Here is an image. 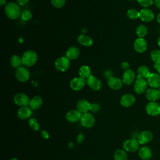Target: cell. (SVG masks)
<instances>
[{"label":"cell","mask_w":160,"mask_h":160,"mask_svg":"<svg viewBox=\"0 0 160 160\" xmlns=\"http://www.w3.org/2000/svg\"><path fill=\"white\" fill-rule=\"evenodd\" d=\"M127 16L131 19H136L139 18V12L135 9H129L127 12Z\"/></svg>","instance_id":"obj_33"},{"label":"cell","mask_w":160,"mask_h":160,"mask_svg":"<svg viewBox=\"0 0 160 160\" xmlns=\"http://www.w3.org/2000/svg\"><path fill=\"white\" fill-rule=\"evenodd\" d=\"M80 121L83 127L86 128H91L93 127L95 124V118L91 113L86 112L82 114Z\"/></svg>","instance_id":"obj_6"},{"label":"cell","mask_w":160,"mask_h":160,"mask_svg":"<svg viewBox=\"0 0 160 160\" xmlns=\"http://www.w3.org/2000/svg\"><path fill=\"white\" fill-rule=\"evenodd\" d=\"M14 102L20 107L27 106L29 102V98L23 93H18L13 98Z\"/></svg>","instance_id":"obj_10"},{"label":"cell","mask_w":160,"mask_h":160,"mask_svg":"<svg viewBox=\"0 0 160 160\" xmlns=\"http://www.w3.org/2000/svg\"><path fill=\"white\" fill-rule=\"evenodd\" d=\"M138 155L142 160H149L152 157V151L148 146H142L139 149Z\"/></svg>","instance_id":"obj_22"},{"label":"cell","mask_w":160,"mask_h":160,"mask_svg":"<svg viewBox=\"0 0 160 160\" xmlns=\"http://www.w3.org/2000/svg\"><path fill=\"white\" fill-rule=\"evenodd\" d=\"M6 2V0H0V5L1 6H4Z\"/></svg>","instance_id":"obj_45"},{"label":"cell","mask_w":160,"mask_h":160,"mask_svg":"<svg viewBox=\"0 0 160 160\" xmlns=\"http://www.w3.org/2000/svg\"><path fill=\"white\" fill-rule=\"evenodd\" d=\"M79 53V49L78 48L75 46H71L66 51V57L69 59L74 60L78 58Z\"/></svg>","instance_id":"obj_25"},{"label":"cell","mask_w":160,"mask_h":160,"mask_svg":"<svg viewBox=\"0 0 160 160\" xmlns=\"http://www.w3.org/2000/svg\"><path fill=\"white\" fill-rule=\"evenodd\" d=\"M11 64L12 65V66L13 68H18L19 67H21V65L22 64V61H21V58H20L19 56L18 55H13L11 58Z\"/></svg>","instance_id":"obj_32"},{"label":"cell","mask_w":160,"mask_h":160,"mask_svg":"<svg viewBox=\"0 0 160 160\" xmlns=\"http://www.w3.org/2000/svg\"><path fill=\"white\" fill-rule=\"evenodd\" d=\"M122 147L124 150L128 152H133L139 150V142L138 139H129L126 140L123 144Z\"/></svg>","instance_id":"obj_5"},{"label":"cell","mask_w":160,"mask_h":160,"mask_svg":"<svg viewBox=\"0 0 160 160\" xmlns=\"http://www.w3.org/2000/svg\"><path fill=\"white\" fill-rule=\"evenodd\" d=\"M28 123L29 126L31 127V128L35 131H38L40 129V126L39 122L37 121V120L34 118H31L29 119L28 121Z\"/></svg>","instance_id":"obj_34"},{"label":"cell","mask_w":160,"mask_h":160,"mask_svg":"<svg viewBox=\"0 0 160 160\" xmlns=\"http://www.w3.org/2000/svg\"><path fill=\"white\" fill-rule=\"evenodd\" d=\"M138 78H142L144 79H148L151 74L149 68L146 66H141L138 69Z\"/></svg>","instance_id":"obj_27"},{"label":"cell","mask_w":160,"mask_h":160,"mask_svg":"<svg viewBox=\"0 0 160 160\" xmlns=\"http://www.w3.org/2000/svg\"><path fill=\"white\" fill-rule=\"evenodd\" d=\"M91 104L84 99H79L76 104L77 110H78L81 113H86L89 110H90Z\"/></svg>","instance_id":"obj_21"},{"label":"cell","mask_w":160,"mask_h":160,"mask_svg":"<svg viewBox=\"0 0 160 160\" xmlns=\"http://www.w3.org/2000/svg\"><path fill=\"white\" fill-rule=\"evenodd\" d=\"M69 66H70L69 59L65 56L58 58L54 62L55 68L58 71H61V72H64L68 70Z\"/></svg>","instance_id":"obj_3"},{"label":"cell","mask_w":160,"mask_h":160,"mask_svg":"<svg viewBox=\"0 0 160 160\" xmlns=\"http://www.w3.org/2000/svg\"><path fill=\"white\" fill-rule=\"evenodd\" d=\"M78 42L84 46L89 47L92 44L93 41L91 37L85 34H81L78 37Z\"/></svg>","instance_id":"obj_26"},{"label":"cell","mask_w":160,"mask_h":160,"mask_svg":"<svg viewBox=\"0 0 160 160\" xmlns=\"http://www.w3.org/2000/svg\"><path fill=\"white\" fill-rule=\"evenodd\" d=\"M155 68L157 69L159 74H160V64L159 65H158V66H154Z\"/></svg>","instance_id":"obj_46"},{"label":"cell","mask_w":160,"mask_h":160,"mask_svg":"<svg viewBox=\"0 0 160 160\" xmlns=\"http://www.w3.org/2000/svg\"><path fill=\"white\" fill-rule=\"evenodd\" d=\"M121 68L122 69H124L125 71L127 69H129V64L127 61H124L121 64Z\"/></svg>","instance_id":"obj_40"},{"label":"cell","mask_w":160,"mask_h":160,"mask_svg":"<svg viewBox=\"0 0 160 160\" xmlns=\"http://www.w3.org/2000/svg\"><path fill=\"white\" fill-rule=\"evenodd\" d=\"M101 108L100 104L97 103V102H93L92 104H91V106H90V111L93 112H97L99 111Z\"/></svg>","instance_id":"obj_38"},{"label":"cell","mask_w":160,"mask_h":160,"mask_svg":"<svg viewBox=\"0 0 160 160\" xmlns=\"http://www.w3.org/2000/svg\"><path fill=\"white\" fill-rule=\"evenodd\" d=\"M42 104V100L40 96H34L30 99L29 102V107L31 109L37 110L40 108Z\"/></svg>","instance_id":"obj_24"},{"label":"cell","mask_w":160,"mask_h":160,"mask_svg":"<svg viewBox=\"0 0 160 160\" xmlns=\"http://www.w3.org/2000/svg\"><path fill=\"white\" fill-rule=\"evenodd\" d=\"M156 19H157V21H158V22H159V23L160 24V12H159V13L158 14Z\"/></svg>","instance_id":"obj_47"},{"label":"cell","mask_w":160,"mask_h":160,"mask_svg":"<svg viewBox=\"0 0 160 160\" xmlns=\"http://www.w3.org/2000/svg\"><path fill=\"white\" fill-rule=\"evenodd\" d=\"M86 83L88 86L94 91H98L102 87L101 81L92 75H91L88 78H87Z\"/></svg>","instance_id":"obj_11"},{"label":"cell","mask_w":160,"mask_h":160,"mask_svg":"<svg viewBox=\"0 0 160 160\" xmlns=\"http://www.w3.org/2000/svg\"><path fill=\"white\" fill-rule=\"evenodd\" d=\"M136 33L139 38H144L148 33V29L146 26L141 24L138 26L136 30Z\"/></svg>","instance_id":"obj_31"},{"label":"cell","mask_w":160,"mask_h":160,"mask_svg":"<svg viewBox=\"0 0 160 160\" xmlns=\"http://www.w3.org/2000/svg\"><path fill=\"white\" fill-rule=\"evenodd\" d=\"M21 58L22 64L26 67L32 66L38 60V55L36 52L32 50H28L25 51Z\"/></svg>","instance_id":"obj_2"},{"label":"cell","mask_w":160,"mask_h":160,"mask_svg":"<svg viewBox=\"0 0 160 160\" xmlns=\"http://www.w3.org/2000/svg\"><path fill=\"white\" fill-rule=\"evenodd\" d=\"M151 58L154 63V66L160 64V50L154 49L151 52Z\"/></svg>","instance_id":"obj_29"},{"label":"cell","mask_w":160,"mask_h":160,"mask_svg":"<svg viewBox=\"0 0 160 160\" xmlns=\"http://www.w3.org/2000/svg\"><path fill=\"white\" fill-rule=\"evenodd\" d=\"M146 98L150 101H156L160 98V91L157 89L149 88L146 91Z\"/></svg>","instance_id":"obj_19"},{"label":"cell","mask_w":160,"mask_h":160,"mask_svg":"<svg viewBox=\"0 0 160 160\" xmlns=\"http://www.w3.org/2000/svg\"><path fill=\"white\" fill-rule=\"evenodd\" d=\"M4 12L6 16L11 19H16L18 18L22 12L19 4L14 2H10L6 5Z\"/></svg>","instance_id":"obj_1"},{"label":"cell","mask_w":160,"mask_h":160,"mask_svg":"<svg viewBox=\"0 0 160 160\" xmlns=\"http://www.w3.org/2000/svg\"><path fill=\"white\" fill-rule=\"evenodd\" d=\"M21 18L24 21H28L32 18V13L29 10H24L21 14Z\"/></svg>","instance_id":"obj_35"},{"label":"cell","mask_w":160,"mask_h":160,"mask_svg":"<svg viewBox=\"0 0 160 160\" xmlns=\"http://www.w3.org/2000/svg\"><path fill=\"white\" fill-rule=\"evenodd\" d=\"M135 79V73L132 69H127L122 74V82L126 85L131 84Z\"/></svg>","instance_id":"obj_17"},{"label":"cell","mask_w":160,"mask_h":160,"mask_svg":"<svg viewBox=\"0 0 160 160\" xmlns=\"http://www.w3.org/2000/svg\"><path fill=\"white\" fill-rule=\"evenodd\" d=\"M84 138V136L82 134H79L78 136V137H77V141H78V143H81L83 141Z\"/></svg>","instance_id":"obj_43"},{"label":"cell","mask_w":160,"mask_h":160,"mask_svg":"<svg viewBox=\"0 0 160 160\" xmlns=\"http://www.w3.org/2000/svg\"><path fill=\"white\" fill-rule=\"evenodd\" d=\"M134 48L138 52H144L148 48V43L146 41L142 38H139L136 39L134 42Z\"/></svg>","instance_id":"obj_12"},{"label":"cell","mask_w":160,"mask_h":160,"mask_svg":"<svg viewBox=\"0 0 160 160\" xmlns=\"http://www.w3.org/2000/svg\"><path fill=\"white\" fill-rule=\"evenodd\" d=\"M31 115V110L27 106L21 107L17 112V116L20 119L24 120L29 118Z\"/></svg>","instance_id":"obj_23"},{"label":"cell","mask_w":160,"mask_h":160,"mask_svg":"<svg viewBox=\"0 0 160 160\" xmlns=\"http://www.w3.org/2000/svg\"><path fill=\"white\" fill-rule=\"evenodd\" d=\"M158 44L160 47V36L158 38Z\"/></svg>","instance_id":"obj_48"},{"label":"cell","mask_w":160,"mask_h":160,"mask_svg":"<svg viewBox=\"0 0 160 160\" xmlns=\"http://www.w3.org/2000/svg\"><path fill=\"white\" fill-rule=\"evenodd\" d=\"M114 160H128V156L123 149H117L114 154Z\"/></svg>","instance_id":"obj_30"},{"label":"cell","mask_w":160,"mask_h":160,"mask_svg":"<svg viewBox=\"0 0 160 160\" xmlns=\"http://www.w3.org/2000/svg\"><path fill=\"white\" fill-rule=\"evenodd\" d=\"M10 160H18V159H16V158H11Z\"/></svg>","instance_id":"obj_49"},{"label":"cell","mask_w":160,"mask_h":160,"mask_svg":"<svg viewBox=\"0 0 160 160\" xmlns=\"http://www.w3.org/2000/svg\"><path fill=\"white\" fill-rule=\"evenodd\" d=\"M135 102V98L131 94H124L120 99L121 104L126 108L131 106Z\"/></svg>","instance_id":"obj_18"},{"label":"cell","mask_w":160,"mask_h":160,"mask_svg":"<svg viewBox=\"0 0 160 160\" xmlns=\"http://www.w3.org/2000/svg\"><path fill=\"white\" fill-rule=\"evenodd\" d=\"M82 114L78 110H70L66 114V120L71 123L76 122L81 118Z\"/></svg>","instance_id":"obj_14"},{"label":"cell","mask_w":160,"mask_h":160,"mask_svg":"<svg viewBox=\"0 0 160 160\" xmlns=\"http://www.w3.org/2000/svg\"><path fill=\"white\" fill-rule=\"evenodd\" d=\"M79 74L80 77L84 79L88 78L91 75V71L89 66H82L79 69Z\"/></svg>","instance_id":"obj_28"},{"label":"cell","mask_w":160,"mask_h":160,"mask_svg":"<svg viewBox=\"0 0 160 160\" xmlns=\"http://www.w3.org/2000/svg\"><path fill=\"white\" fill-rule=\"evenodd\" d=\"M154 5L155 6L158 8V9H160V0H155L154 2Z\"/></svg>","instance_id":"obj_44"},{"label":"cell","mask_w":160,"mask_h":160,"mask_svg":"<svg viewBox=\"0 0 160 160\" xmlns=\"http://www.w3.org/2000/svg\"><path fill=\"white\" fill-rule=\"evenodd\" d=\"M16 77L19 81L21 82H26L30 77V72L27 68L21 66L16 69Z\"/></svg>","instance_id":"obj_7"},{"label":"cell","mask_w":160,"mask_h":160,"mask_svg":"<svg viewBox=\"0 0 160 160\" xmlns=\"http://www.w3.org/2000/svg\"><path fill=\"white\" fill-rule=\"evenodd\" d=\"M138 2L144 8H148L151 6L153 3V0H137Z\"/></svg>","instance_id":"obj_37"},{"label":"cell","mask_w":160,"mask_h":160,"mask_svg":"<svg viewBox=\"0 0 160 160\" xmlns=\"http://www.w3.org/2000/svg\"><path fill=\"white\" fill-rule=\"evenodd\" d=\"M66 0H51L52 5L56 8H61L65 4Z\"/></svg>","instance_id":"obj_36"},{"label":"cell","mask_w":160,"mask_h":160,"mask_svg":"<svg viewBox=\"0 0 160 160\" xmlns=\"http://www.w3.org/2000/svg\"><path fill=\"white\" fill-rule=\"evenodd\" d=\"M154 14L153 12L148 8H144L139 11L140 19L143 22H150L153 20Z\"/></svg>","instance_id":"obj_16"},{"label":"cell","mask_w":160,"mask_h":160,"mask_svg":"<svg viewBox=\"0 0 160 160\" xmlns=\"http://www.w3.org/2000/svg\"><path fill=\"white\" fill-rule=\"evenodd\" d=\"M148 84L151 88L158 89L160 88V74L151 73L147 79Z\"/></svg>","instance_id":"obj_13"},{"label":"cell","mask_w":160,"mask_h":160,"mask_svg":"<svg viewBox=\"0 0 160 160\" xmlns=\"http://www.w3.org/2000/svg\"><path fill=\"white\" fill-rule=\"evenodd\" d=\"M148 81L146 79L137 77L134 84V91L138 94H141L147 90Z\"/></svg>","instance_id":"obj_4"},{"label":"cell","mask_w":160,"mask_h":160,"mask_svg":"<svg viewBox=\"0 0 160 160\" xmlns=\"http://www.w3.org/2000/svg\"><path fill=\"white\" fill-rule=\"evenodd\" d=\"M153 138L152 133L149 131H143L138 136V141L140 144L149 142Z\"/></svg>","instance_id":"obj_15"},{"label":"cell","mask_w":160,"mask_h":160,"mask_svg":"<svg viewBox=\"0 0 160 160\" xmlns=\"http://www.w3.org/2000/svg\"><path fill=\"white\" fill-rule=\"evenodd\" d=\"M86 82V81L84 78L81 77H76L71 80L69 84L72 90L79 91L84 88Z\"/></svg>","instance_id":"obj_9"},{"label":"cell","mask_w":160,"mask_h":160,"mask_svg":"<svg viewBox=\"0 0 160 160\" xmlns=\"http://www.w3.org/2000/svg\"><path fill=\"white\" fill-rule=\"evenodd\" d=\"M108 86L114 90H118L122 86V81L118 77H112L108 80Z\"/></svg>","instance_id":"obj_20"},{"label":"cell","mask_w":160,"mask_h":160,"mask_svg":"<svg viewBox=\"0 0 160 160\" xmlns=\"http://www.w3.org/2000/svg\"><path fill=\"white\" fill-rule=\"evenodd\" d=\"M128 1H134V0H128Z\"/></svg>","instance_id":"obj_50"},{"label":"cell","mask_w":160,"mask_h":160,"mask_svg":"<svg viewBox=\"0 0 160 160\" xmlns=\"http://www.w3.org/2000/svg\"><path fill=\"white\" fill-rule=\"evenodd\" d=\"M146 111L151 116H156L160 114V105L156 101H150L146 106Z\"/></svg>","instance_id":"obj_8"},{"label":"cell","mask_w":160,"mask_h":160,"mask_svg":"<svg viewBox=\"0 0 160 160\" xmlns=\"http://www.w3.org/2000/svg\"><path fill=\"white\" fill-rule=\"evenodd\" d=\"M29 0H16L18 4L20 6H23L29 2Z\"/></svg>","instance_id":"obj_42"},{"label":"cell","mask_w":160,"mask_h":160,"mask_svg":"<svg viewBox=\"0 0 160 160\" xmlns=\"http://www.w3.org/2000/svg\"><path fill=\"white\" fill-rule=\"evenodd\" d=\"M112 74H113L112 71L111 69H106L104 71V76L106 79H109L111 78H112Z\"/></svg>","instance_id":"obj_39"},{"label":"cell","mask_w":160,"mask_h":160,"mask_svg":"<svg viewBox=\"0 0 160 160\" xmlns=\"http://www.w3.org/2000/svg\"><path fill=\"white\" fill-rule=\"evenodd\" d=\"M41 136H42L44 139H48V138H49V133H48L46 131H45V130H43V131H42L41 132Z\"/></svg>","instance_id":"obj_41"}]
</instances>
